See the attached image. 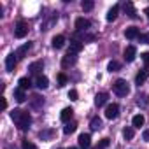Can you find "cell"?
<instances>
[{
    "label": "cell",
    "instance_id": "obj_16",
    "mask_svg": "<svg viewBox=\"0 0 149 149\" xmlns=\"http://www.w3.org/2000/svg\"><path fill=\"white\" fill-rule=\"evenodd\" d=\"M72 116H74V111H72L70 107H65V109L61 111V114H60V119L65 121V123H68V121L72 119Z\"/></svg>",
    "mask_w": 149,
    "mask_h": 149
},
{
    "label": "cell",
    "instance_id": "obj_21",
    "mask_svg": "<svg viewBox=\"0 0 149 149\" xmlns=\"http://www.w3.org/2000/svg\"><path fill=\"white\" fill-rule=\"evenodd\" d=\"M125 13H126V14H128L132 19H135V18H137L135 7H133V4H132V2H126V4H125Z\"/></svg>",
    "mask_w": 149,
    "mask_h": 149
},
{
    "label": "cell",
    "instance_id": "obj_32",
    "mask_svg": "<svg viewBox=\"0 0 149 149\" xmlns=\"http://www.w3.org/2000/svg\"><path fill=\"white\" fill-rule=\"evenodd\" d=\"M23 149H37L35 144H32L30 140H23Z\"/></svg>",
    "mask_w": 149,
    "mask_h": 149
},
{
    "label": "cell",
    "instance_id": "obj_5",
    "mask_svg": "<svg viewBox=\"0 0 149 149\" xmlns=\"http://www.w3.org/2000/svg\"><path fill=\"white\" fill-rule=\"evenodd\" d=\"M26 33H28V25L25 21H19L16 25V28H14V35L18 39H23V37H26Z\"/></svg>",
    "mask_w": 149,
    "mask_h": 149
},
{
    "label": "cell",
    "instance_id": "obj_18",
    "mask_svg": "<svg viewBox=\"0 0 149 149\" xmlns=\"http://www.w3.org/2000/svg\"><path fill=\"white\" fill-rule=\"evenodd\" d=\"M53 47L54 49H61L63 46H65V37L63 35H56V37H53Z\"/></svg>",
    "mask_w": 149,
    "mask_h": 149
},
{
    "label": "cell",
    "instance_id": "obj_14",
    "mask_svg": "<svg viewBox=\"0 0 149 149\" xmlns=\"http://www.w3.org/2000/svg\"><path fill=\"white\" fill-rule=\"evenodd\" d=\"M135 54H137L135 46H128V47L125 49V60H126V61H133V60H135Z\"/></svg>",
    "mask_w": 149,
    "mask_h": 149
},
{
    "label": "cell",
    "instance_id": "obj_6",
    "mask_svg": "<svg viewBox=\"0 0 149 149\" xmlns=\"http://www.w3.org/2000/svg\"><path fill=\"white\" fill-rule=\"evenodd\" d=\"M16 63H18V56H16V53H11L6 58V68H7V72H13L14 67H16Z\"/></svg>",
    "mask_w": 149,
    "mask_h": 149
},
{
    "label": "cell",
    "instance_id": "obj_30",
    "mask_svg": "<svg viewBox=\"0 0 149 149\" xmlns=\"http://www.w3.org/2000/svg\"><path fill=\"white\" fill-rule=\"evenodd\" d=\"M65 84H67V76H65V74H58V86L61 88Z\"/></svg>",
    "mask_w": 149,
    "mask_h": 149
},
{
    "label": "cell",
    "instance_id": "obj_1",
    "mask_svg": "<svg viewBox=\"0 0 149 149\" xmlns=\"http://www.w3.org/2000/svg\"><path fill=\"white\" fill-rule=\"evenodd\" d=\"M11 119L16 123V126L19 130H28L30 128V123H32V118L26 111H21V109H14L11 112Z\"/></svg>",
    "mask_w": 149,
    "mask_h": 149
},
{
    "label": "cell",
    "instance_id": "obj_38",
    "mask_svg": "<svg viewBox=\"0 0 149 149\" xmlns=\"http://www.w3.org/2000/svg\"><path fill=\"white\" fill-rule=\"evenodd\" d=\"M2 109H4V111L7 109V100H6V98H2Z\"/></svg>",
    "mask_w": 149,
    "mask_h": 149
},
{
    "label": "cell",
    "instance_id": "obj_34",
    "mask_svg": "<svg viewBox=\"0 0 149 149\" xmlns=\"http://www.w3.org/2000/svg\"><path fill=\"white\" fill-rule=\"evenodd\" d=\"M142 60L146 63V70H149V53H142Z\"/></svg>",
    "mask_w": 149,
    "mask_h": 149
},
{
    "label": "cell",
    "instance_id": "obj_35",
    "mask_svg": "<svg viewBox=\"0 0 149 149\" xmlns=\"http://www.w3.org/2000/svg\"><path fill=\"white\" fill-rule=\"evenodd\" d=\"M77 97H79V95H77L76 90H70V91H68V98H70V100H77Z\"/></svg>",
    "mask_w": 149,
    "mask_h": 149
},
{
    "label": "cell",
    "instance_id": "obj_29",
    "mask_svg": "<svg viewBox=\"0 0 149 149\" xmlns=\"http://www.w3.org/2000/svg\"><path fill=\"white\" fill-rule=\"evenodd\" d=\"M81 7H83V11H91L95 7V4H93V0H84L81 4Z\"/></svg>",
    "mask_w": 149,
    "mask_h": 149
},
{
    "label": "cell",
    "instance_id": "obj_15",
    "mask_svg": "<svg viewBox=\"0 0 149 149\" xmlns=\"http://www.w3.org/2000/svg\"><path fill=\"white\" fill-rule=\"evenodd\" d=\"M35 86H37L39 90H46V88L49 86V79H47L46 76H39V77L35 79Z\"/></svg>",
    "mask_w": 149,
    "mask_h": 149
},
{
    "label": "cell",
    "instance_id": "obj_27",
    "mask_svg": "<svg viewBox=\"0 0 149 149\" xmlns=\"http://www.w3.org/2000/svg\"><path fill=\"white\" fill-rule=\"evenodd\" d=\"M90 126H91V130H100L102 128V119L100 118H93L91 123H90Z\"/></svg>",
    "mask_w": 149,
    "mask_h": 149
},
{
    "label": "cell",
    "instance_id": "obj_13",
    "mask_svg": "<svg viewBox=\"0 0 149 149\" xmlns=\"http://www.w3.org/2000/svg\"><path fill=\"white\" fill-rule=\"evenodd\" d=\"M32 49V42H26V44H23L18 51H16V56H18V60H21V58H25V54L28 53Z\"/></svg>",
    "mask_w": 149,
    "mask_h": 149
},
{
    "label": "cell",
    "instance_id": "obj_11",
    "mask_svg": "<svg viewBox=\"0 0 149 149\" xmlns=\"http://www.w3.org/2000/svg\"><path fill=\"white\" fill-rule=\"evenodd\" d=\"M42 68H44V61H42V60H37V61L30 63V67H28L30 74H39V72H40Z\"/></svg>",
    "mask_w": 149,
    "mask_h": 149
},
{
    "label": "cell",
    "instance_id": "obj_26",
    "mask_svg": "<svg viewBox=\"0 0 149 149\" xmlns=\"http://www.w3.org/2000/svg\"><path fill=\"white\" fill-rule=\"evenodd\" d=\"M18 84H19V88H21V90H28L32 83H30V79H28V77H21V79L18 81Z\"/></svg>",
    "mask_w": 149,
    "mask_h": 149
},
{
    "label": "cell",
    "instance_id": "obj_40",
    "mask_svg": "<svg viewBox=\"0 0 149 149\" xmlns=\"http://www.w3.org/2000/svg\"><path fill=\"white\" fill-rule=\"evenodd\" d=\"M70 149H77V147H70Z\"/></svg>",
    "mask_w": 149,
    "mask_h": 149
},
{
    "label": "cell",
    "instance_id": "obj_33",
    "mask_svg": "<svg viewBox=\"0 0 149 149\" xmlns=\"http://www.w3.org/2000/svg\"><path fill=\"white\" fill-rule=\"evenodd\" d=\"M107 146H109V139H102V140H100V144H98V147H97V149H105V147H107Z\"/></svg>",
    "mask_w": 149,
    "mask_h": 149
},
{
    "label": "cell",
    "instance_id": "obj_31",
    "mask_svg": "<svg viewBox=\"0 0 149 149\" xmlns=\"http://www.w3.org/2000/svg\"><path fill=\"white\" fill-rule=\"evenodd\" d=\"M53 133H54L53 130H47V132H40L39 137H40V139H49V137H53Z\"/></svg>",
    "mask_w": 149,
    "mask_h": 149
},
{
    "label": "cell",
    "instance_id": "obj_2",
    "mask_svg": "<svg viewBox=\"0 0 149 149\" xmlns=\"http://www.w3.org/2000/svg\"><path fill=\"white\" fill-rule=\"evenodd\" d=\"M112 88H114V91H116L119 97H126V95L130 93L128 83H126L125 79H116V81H114V84H112Z\"/></svg>",
    "mask_w": 149,
    "mask_h": 149
},
{
    "label": "cell",
    "instance_id": "obj_24",
    "mask_svg": "<svg viewBox=\"0 0 149 149\" xmlns=\"http://www.w3.org/2000/svg\"><path fill=\"white\" fill-rule=\"evenodd\" d=\"M119 68H121V65H119V61H116V60L109 61V65H107V70H109V72H118Z\"/></svg>",
    "mask_w": 149,
    "mask_h": 149
},
{
    "label": "cell",
    "instance_id": "obj_37",
    "mask_svg": "<svg viewBox=\"0 0 149 149\" xmlns=\"http://www.w3.org/2000/svg\"><path fill=\"white\" fill-rule=\"evenodd\" d=\"M142 139H144L146 142H149V130H144V133H142Z\"/></svg>",
    "mask_w": 149,
    "mask_h": 149
},
{
    "label": "cell",
    "instance_id": "obj_3",
    "mask_svg": "<svg viewBox=\"0 0 149 149\" xmlns=\"http://www.w3.org/2000/svg\"><path fill=\"white\" fill-rule=\"evenodd\" d=\"M76 61H77V56H76V53H70V51H68V53H67V54L61 58V67H63V68H68V67H72V65L76 63Z\"/></svg>",
    "mask_w": 149,
    "mask_h": 149
},
{
    "label": "cell",
    "instance_id": "obj_23",
    "mask_svg": "<svg viewBox=\"0 0 149 149\" xmlns=\"http://www.w3.org/2000/svg\"><path fill=\"white\" fill-rule=\"evenodd\" d=\"M76 128H77V123H67V125H65V128H63V133L70 135V133L76 132Z\"/></svg>",
    "mask_w": 149,
    "mask_h": 149
},
{
    "label": "cell",
    "instance_id": "obj_17",
    "mask_svg": "<svg viewBox=\"0 0 149 149\" xmlns=\"http://www.w3.org/2000/svg\"><path fill=\"white\" fill-rule=\"evenodd\" d=\"M118 13H119V6L116 4V6H112L111 9H109V13H107V21H114L116 18H118Z\"/></svg>",
    "mask_w": 149,
    "mask_h": 149
},
{
    "label": "cell",
    "instance_id": "obj_9",
    "mask_svg": "<svg viewBox=\"0 0 149 149\" xmlns=\"http://www.w3.org/2000/svg\"><path fill=\"white\" fill-rule=\"evenodd\" d=\"M125 37H126V39H130V40H133V39L140 37V30H139L137 26H130V28H126V30H125Z\"/></svg>",
    "mask_w": 149,
    "mask_h": 149
},
{
    "label": "cell",
    "instance_id": "obj_12",
    "mask_svg": "<svg viewBox=\"0 0 149 149\" xmlns=\"http://www.w3.org/2000/svg\"><path fill=\"white\" fill-rule=\"evenodd\" d=\"M83 47H84L83 40H76V39H74V40H70V49H68V51H70V53H76V54H77V53H79Z\"/></svg>",
    "mask_w": 149,
    "mask_h": 149
},
{
    "label": "cell",
    "instance_id": "obj_22",
    "mask_svg": "<svg viewBox=\"0 0 149 149\" xmlns=\"http://www.w3.org/2000/svg\"><path fill=\"white\" fill-rule=\"evenodd\" d=\"M14 98H16V102H19V104H23V102L26 100V95H25V90H21V88H18V90H14Z\"/></svg>",
    "mask_w": 149,
    "mask_h": 149
},
{
    "label": "cell",
    "instance_id": "obj_25",
    "mask_svg": "<svg viewBox=\"0 0 149 149\" xmlns=\"http://www.w3.org/2000/svg\"><path fill=\"white\" fill-rule=\"evenodd\" d=\"M32 104H33V107H35V109H39V107H42V105H44V98H40L39 95H33V97H32Z\"/></svg>",
    "mask_w": 149,
    "mask_h": 149
},
{
    "label": "cell",
    "instance_id": "obj_7",
    "mask_svg": "<svg viewBox=\"0 0 149 149\" xmlns=\"http://www.w3.org/2000/svg\"><path fill=\"white\" fill-rule=\"evenodd\" d=\"M77 140H79V147H81V149H88V147L91 146V137H90V133H81Z\"/></svg>",
    "mask_w": 149,
    "mask_h": 149
},
{
    "label": "cell",
    "instance_id": "obj_10",
    "mask_svg": "<svg viewBox=\"0 0 149 149\" xmlns=\"http://www.w3.org/2000/svg\"><path fill=\"white\" fill-rule=\"evenodd\" d=\"M147 77H149V70H146V68H144L142 72H139V74H137V77H135V84H137V86H142V84L146 83V79H147Z\"/></svg>",
    "mask_w": 149,
    "mask_h": 149
},
{
    "label": "cell",
    "instance_id": "obj_39",
    "mask_svg": "<svg viewBox=\"0 0 149 149\" xmlns=\"http://www.w3.org/2000/svg\"><path fill=\"white\" fill-rule=\"evenodd\" d=\"M144 14H146V16H147V19H149V7H146V9H144Z\"/></svg>",
    "mask_w": 149,
    "mask_h": 149
},
{
    "label": "cell",
    "instance_id": "obj_19",
    "mask_svg": "<svg viewBox=\"0 0 149 149\" xmlns=\"http://www.w3.org/2000/svg\"><path fill=\"white\" fill-rule=\"evenodd\" d=\"M107 98H109V95H107V93H98V95L95 97V105H97V107L105 105V104H107Z\"/></svg>",
    "mask_w": 149,
    "mask_h": 149
},
{
    "label": "cell",
    "instance_id": "obj_4",
    "mask_svg": "<svg viewBox=\"0 0 149 149\" xmlns=\"http://www.w3.org/2000/svg\"><path fill=\"white\" fill-rule=\"evenodd\" d=\"M119 116V105L118 104H109L105 109V118L107 119H116Z\"/></svg>",
    "mask_w": 149,
    "mask_h": 149
},
{
    "label": "cell",
    "instance_id": "obj_20",
    "mask_svg": "<svg viewBox=\"0 0 149 149\" xmlns=\"http://www.w3.org/2000/svg\"><path fill=\"white\" fill-rule=\"evenodd\" d=\"M144 123H146V118H144L142 114H137V116H133V119H132L133 128H140V126H144Z\"/></svg>",
    "mask_w": 149,
    "mask_h": 149
},
{
    "label": "cell",
    "instance_id": "obj_8",
    "mask_svg": "<svg viewBox=\"0 0 149 149\" xmlns=\"http://www.w3.org/2000/svg\"><path fill=\"white\" fill-rule=\"evenodd\" d=\"M76 28H77V32H86L90 28V21L86 18H77L76 19Z\"/></svg>",
    "mask_w": 149,
    "mask_h": 149
},
{
    "label": "cell",
    "instance_id": "obj_28",
    "mask_svg": "<svg viewBox=\"0 0 149 149\" xmlns=\"http://www.w3.org/2000/svg\"><path fill=\"white\" fill-rule=\"evenodd\" d=\"M123 137H125L126 140L133 139V128H132V126H126V128L123 130Z\"/></svg>",
    "mask_w": 149,
    "mask_h": 149
},
{
    "label": "cell",
    "instance_id": "obj_36",
    "mask_svg": "<svg viewBox=\"0 0 149 149\" xmlns=\"http://www.w3.org/2000/svg\"><path fill=\"white\" fill-rule=\"evenodd\" d=\"M140 42L142 44H149V32L144 33V35H140Z\"/></svg>",
    "mask_w": 149,
    "mask_h": 149
}]
</instances>
